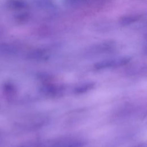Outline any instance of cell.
Segmentation results:
<instances>
[{
  "label": "cell",
  "instance_id": "7a4b0ae2",
  "mask_svg": "<svg viewBox=\"0 0 147 147\" xmlns=\"http://www.w3.org/2000/svg\"><path fill=\"white\" fill-rule=\"evenodd\" d=\"M40 90L46 95L56 97L61 95L63 93L65 90V86L63 84L59 83L45 82L41 87Z\"/></svg>",
  "mask_w": 147,
  "mask_h": 147
},
{
  "label": "cell",
  "instance_id": "277c9868",
  "mask_svg": "<svg viewBox=\"0 0 147 147\" xmlns=\"http://www.w3.org/2000/svg\"><path fill=\"white\" fill-rule=\"evenodd\" d=\"M95 86L93 82H86L76 86L74 89V92L76 94H85L92 90Z\"/></svg>",
  "mask_w": 147,
  "mask_h": 147
},
{
  "label": "cell",
  "instance_id": "6da1fadb",
  "mask_svg": "<svg viewBox=\"0 0 147 147\" xmlns=\"http://www.w3.org/2000/svg\"><path fill=\"white\" fill-rule=\"evenodd\" d=\"M86 142L75 137H64L51 141L45 147H83Z\"/></svg>",
  "mask_w": 147,
  "mask_h": 147
},
{
  "label": "cell",
  "instance_id": "5b68a950",
  "mask_svg": "<svg viewBox=\"0 0 147 147\" xmlns=\"http://www.w3.org/2000/svg\"><path fill=\"white\" fill-rule=\"evenodd\" d=\"M136 147H145L144 146H136Z\"/></svg>",
  "mask_w": 147,
  "mask_h": 147
},
{
  "label": "cell",
  "instance_id": "3957f363",
  "mask_svg": "<svg viewBox=\"0 0 147 147\" xmlns=\"http://www.w3.org/2000/svg\"><path fill=\"white\" fill-rule=\"evenodd\" d=\"M129 61V59L128 57H118L108 59L96 63L94 65V68L98 70L115 68L125 65Z\"/></svg>",
  "mask_w": 147,
  "mask_h": 147
}]
</instances>
